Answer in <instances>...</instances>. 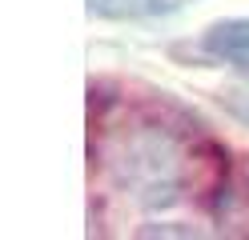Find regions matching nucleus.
Segmentation results:
<instances>
[{"mask_svg": "<svg viewBox=\"0 0 249 240\" xmlns=\"http://www.w3.org/2000/svg\"><path fill=\"white\" fill-rule=\"evenodd\" d=\"M121 188L133 192L141 204H173L185 188V156L173 136L165 132H141L124 140L121 156L113 160Z\"/></svg>", "mask_w": 249, "mask_h": 240, "instance_id": "1", "label": "nucleus"}, {"mask_svg": "<svg viewBox=\"0 0 249 240\" xmlns=\"http://www.w3.org/2000/svg\"><path fill=\"white\" fill-rule=\"evenodd\" d=\"M185 0H89V16L97 20H153L177 12Z\"/></svg>", "mask_w": 249, "mask_h": 240, "instance_id": "3", "label": "nucleus"}, {"mask_svg": "<svg viewBox=\"0 0 249 240\" xmlns=\"http://www.w3.org/2000/svg\"><path fill=\"white\" fill-rule=\"evenodd\" d=\"M201 48L213 56L229 64V68H237L249 76V16H233V20H217L205 40H201Z\"/></svg>", "mask_w": 249, "mask_h": 240, "instance_id": "2", "label": "nucleus"}]
</instances>
